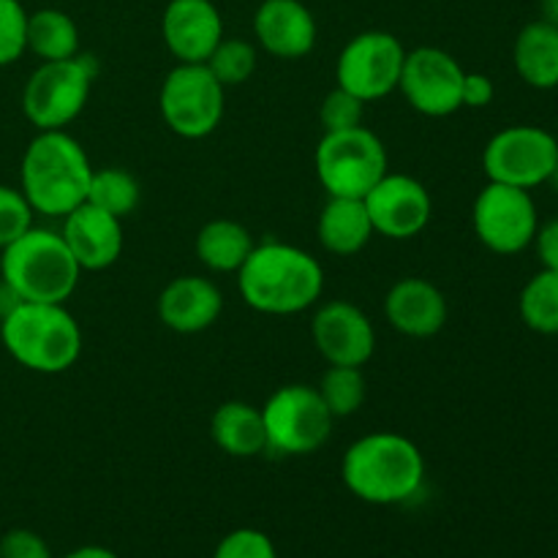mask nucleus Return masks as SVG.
<instances>
[{
  "label": "nucleus",
  "mask_w": 558,
  "mask_h": 558,
  "mask_svg": "<svg viewBox=\"0 0 558 558\" xmlns=\"http://www.w3.org/2000/svg\"><path fill=\"white\" fill-rule=\"evenodd\" d=\"M238 289L251 311L294 316L314 308L325 292L322 262L292 243H256L238 272Z\"/></svg>",
  "instance_id": "f257e3e1"
},
{
  "label": "nucleus",
  "mask_w": 558,
  "mask_h": 558,
  "mask_svg": "<svg viewBox=\"0 0 558 558\" xmlns=\"http://www.w3.org/2000/svg\"><path fill=\"white\" fill-rule=\"evenodd\" d=\"M341 477L349 494L365 505H407L425 483V458L409 436L374 430L343 452Z\"/></svg>",
  "instance_id": "f03ea898"
},
{
  "label": "nucleus",
  "mask_w": 558,
  "mask_h": 558,
  "mask_svg": "<svg viewBox=\"0 0 558 558\" xmlns=\"http://www.w3.org/2000/svg\"><path fill=\"white\" fill-rule=\"evenodd\" d=\"M93 163L69 131H38L25 147L20 191L33 213L47 218L69 216L87 199Z\"/></svg>",
  "instance_id": "7ed1b4c3"
},
{
  "label": "nucleus",
  "mask_w": 558,
  "mask_h": 558,
  "mask_svg": "<svg viewBox=\"0 0 558 558\" xmlns=\"http://www.w3.org/2000/svg\"><path fill=\"white\" fill-rule=\"evenodd\" d=\"M0 341L16 365L54 376L80 360L82 327L65 303H20L0 319Z\"/></svg>",
  "instance_id": "20e7f679"
},
{
  "label": "nucleus",
  "mask_w": 558,
  "mask_h": 558,
  "mask_svg": "<svg viewBox=\"0 0 558 558\" xmlns=\"http://www.w3.org/2000/svg\"><path fill=\"white\" fill-rule=\"evenodd\" d=\"M80 278V265L54 229L31 227L0 251V281L22 303H65Z\"/></svg>",
  "instance_id": "39448f33"
},
{
  "label": "nucleus",
  "mask_w": 558,
  "mask_h": 558,
  "mask_svg": "<svg viewBox=\"0 0 558 558\" xmlns=\"http://www.w3.org/2000/svg\"><path fill=\"white\" fill-rule=\"evenodd\" d=\"M314 169L327 196L363 199L387 172L390 156L385 142L365 125L347 131H325L314 153Z\"/></svg>",
  "instance_id": "423d86ee"
},
{
  "label": "nucleus",
  "mask_w": 558,
  "mask_h": 558,
  "mask_svg": "<svg viewBox=\"0 0 558 558\" xmlns=\"http://www.w3.org/2000/svg\"><path fill=\"white\" fill-rule=\"evenodd\" d=\"M96 60L90 54H76L69 60H49L27 76L22 90V112L36 131H63L74 123L87 107Z\"/></svg>",
  "instance_id": "0eeeda50"
},
{
  "label": "nucleus",
  "mask_w": 558,
  "mask_h": 558,
  "mask_svg": "<svg viewBox=\"0 0 558 558\" xmlns=\"http://www.w3.org/2000/svg\"><path fill=\"white\" fill-rule=\"evenodd\" d=\"M227 87L205 63H178L161 82L158 112L180 140H205L221 125Z\"/></svg>",
  "instance_id": "6e6552de"
},
{
  "label": "nucleus",
  "mask_w": 558,
  "mask_h": 558,
  "mask_svg": "<svg viewBox=\"0 0 558 558\" xmlns=\"http://www.w3.org/2000/svg\"><path fill=\"white\" fill-rule=\"evenodd\" d=\"M267 450L287 458L314 456L330 441L336 417L314 385H283L262 407Z\"/></svg>",
  "instance_id": "1a4fd4ad"
},
{
  "label": "nucleus",
  "mask_w": 558,
  "mask_h": 558,
  "mask_svg": "<svg viewBox=\"0 0 558 558\" xmlns=\"http://www.w3.org/2000/svg\"><path fill=\"white\" fill-rule=\"evenodd\" d=\"M558 163V140L539 125H507L496 131L483 150V169L490 183L539 189Z\"/></svg>",
  "instance_id": "9d476101"
},
{
  "label": "nucleus",
  "mask_w": 558,
  "mask_h": 558,
  "mask_svg": "<svg viewBox=\"0 0 558 558\" xmlns=\"http://www.w3.org/2000/svg\"><path fill=\"white\" fill-rule=\"evenodd\" d=\"M407 47L387 31H365L343 44L336 60V85L365 104L398 90Z\"/></svg>",
  "instance_id": "9b49d317"
},
{
  "label": "nucleus",
  "mask_w": 558,
  "mask_h": 558,
  "mask_svg": "<svg viewBox=\"0 0 558 558\" xmlns=\"http://www.w3.org/2000/svg\"><path fill=\"white\" fill-rule=\"evenodd\" d=\"M472 227L480 243L499 256H515L534 243L539 229L532 191L490 183L477 194L472 207Z\"/></svg>",
  "instance_id": "f8f14e48"
},
{
  "label": "nucleus",
  "mask_w": 558,
  "mask_h": 558,
  "mask_svg": "<svg viewBox=\"0 0 558 558\" xmlns=\"http://www.w3.org/2000/svg\"><path fill=\"white\" fill-rule=\"evenodd\" d=\"M463 65L456 54L439 47H417L407 52L398 90L414 112L425 118H450L463 109Z\"/></svg>",
  "instance_id": "ddd939ff"
},
{
  "label": "nucleus",
  "mask_w": 558,
  "mask_h": 558,
  "mask_svg": "<svg viewBox=\"0 0 558 558\" xmlns=\"http://www.w3.org/2000/svg\"><path fill=\"white\" fill-rule=\"evenodd\" d=\"M314 308L311 341L327 365H368L376 352V330L368 314L349 300H327Z\"/></svg>",
  "instance_id": "4468645a"
},
{
  "label": "nucleus",
  "mask_w": 558,
  "mask_h": 558,
  "mask_svg": "<svg viewBox=\"0 0 558 558\" xmlns=\"http://www.w3.org/2000/svg\"><path fill=\"white\" fill-rule=\"evenodd\" d=\"M374 232L390 240H412L423 232L434 216L430 191L417 178L403 172H387L363 196Z\"/></svg>",
  "instance_id": "2eb2a0df"
},
{
  "label": "nucleus",
  "mask_w": 558,
  "mask_h": 558,
  "mask_svg": "<svg viewBox=\"0 0 558 558\" xmlns=\"http://www.w3.org/2000/svg\"><path fill=\"white\" fill-rule=\"evenodd\" d=\"M63 227L58 229L63 243L69 245L71 256L82 272H98L112 267L123 256L125 232L123 221L101 207L82 202L80 207L60 218Z\"/></svg>",
  "instance_id": "dca6fc26"
},
{
  "label": "nucleus",
  "mask_w": 558,
  "mask_h": 558,
  "mask_svg": "<svg viewBox=\"0 0 558 558\" xmlns=\"http://www.w3.org/2000/svg\"><path fill=\"white\" fill-rule=\"evenodd\" d=\"M161 38L178 63H207L223 38L221 11L213 0H169L161 14Z\"/></svg>",
  "instance_id": "f3484780"
},
{
  "label": "nucleus",
  "mask_w": 558,
  "mask_h": 558,
  "mask_svg": "<svg viewBox=\"0 0 558 558\" xmlns=\"http://www.w3.org/2000/svg\"><path fill=\"white\" fill-rule=\"evenodd\" d=\"M256 44L278 60H300L314 52L319 27L303 0H262L254 14Z\"/></svg>",
  "instance_id": "a211bd4d"
},
{
  "label": "nucleus",
  "mask_w": 558,
  "mask_h": 558,
  "mask_svg": "<svg viewBox=\"0 0 558 558\" xmlns=\"http://www.w3.org/2000/svg\"><path fill=\"white\" fill-rule=\"evenodd\" d=\"M158 319L167 330L180 336H196L210 330L223 311V294L218 283L205 276H178L158 294Z\"/></svg>",
  "instance_id": "6ab92c4d"
},
{
  "label": "nucleus",
  "mask_w": 558,
  "mask_h": 558,
  "mask_svg": "<svg viewBox=\"0 0 558 558\" xmlns=\"http://www.w3.org/2000/svg\"><path fill=\"white\" fill-rule=\"evenodd\" d=\"M385 316L396 332L407 338H434L450 319L445 292L425 278H401L385 298Z\"/></svg>",
  "instance_id": "aec40b11"
},
{
  "label": "nucleus",
  "mask_w": 558,
  "mask_h": 558,
  "mask_svg": "<svg viewBox=\"0 0 558 558\" xmlns=\"http://www.w3.org/2000/svg\"><path fill=\"white\" fill-rule=\"evenodd\" d=\"M322 248L336 256H354L374 240V223L363 199L354 196H327L316 221Z\"/></svg>",
  "instance_id": "412c9836"
},
{
  "label": "nucleus",
  "mask_w": 558,
  "mask_h": 558,
  "mask_svg": "<svg viewBox=\"0 0 558 558\" xmlns=\"http://www.w3.org/2000/svg\"><path fill=\"white\" fill-rule=\"evenodd\" d=\"M210 436L229 458H256L267 450L262 407L248 401H227L213 412Z\"/></svg>",
  "instance_id": "4be33fe9"
},
{
  "label": "nucleus",
  "mask_w": 558,
  "mask_h": 558,
  "mask_svg": "<svg viewBox=\"0 0 558 558\" xmlns=\"http://www.w3.org/2000/svg\"><path fill=\"white\" fill-rule=\"evenodd\" d=\"M518 76L534 90L558 87V27L534 20L518 33L512 47Z\"/></svg>",
  "instance_id": "5701e85b"
},
{
  "label": "nucleus",
  "mask_w": 558,
  "mask_h": 558,
  "mask_svg": "<svg viewBox=\"0 0 558 558\" xmlns=\"http://www.w3.org/2000/svg\"><path fill=\"white\" fill-rule=\"evenodd\" d=\"M254 245L256 240L248 227L234 218H213L196 232L194 240L196 259L213 272H238Z\"/></svg>",
  "instance_id": "b1692460"
},
{
  "label": "nucleus",
  "mask_w": 558,
  "mask_h": 558,
  "mask_svg": "<svg viewBox=\"0 0 558 558\" xmlns=\"http://www.w3.org/2000/svg\"><path fill=\"white\" fill-rule=\"evenodd\" d=\"M80 27L65 11L38 9L27 14V52L41 63L69 60L80 54Z\"/></svg>",
  "instance_id": "393cba45"
},
{
  "label": "nucleus",
  "mask_w": 558,
  "mask_h": 558,
  "mask_svg": "<svg viewBox=\"0 0 558 558\" xmlns=\"http://www.w3.org/2000/svg\"><path fill=\"white\" fill-rule=\"evenodd\" d=\"M518 311L529 330L539 336H558V270H543L523 287Z\"/></svg>",
  "instance_id": "a878e982"
},
{
  "label": "nucleus",
  "mask_w": 558,
  "mask_h": 558,
  "mask_svg": "<svg viewBox=\"0 0 558 558\" xmlns=\"http://www.w3.org/2000/svg\"><path fill=\"white\" fill-rule=\"evenodd\" d=\"M140 199H142V189H140V180H136L134 174L125 172V169L120 167H104V169L93 167L90 189H87L85 202L112 213V216H118L120 221H125V218L140 207Z\"/></svg>",
  "instance_id": "bb28decb"
},
{
  "label": "nucleus",
  "mask_w": 558,
  "mask_h": 558,
  "mask_svg": "<svg viewBox=\"0 0 558 558\" xmlns=\"http://www.w3.org/2000/svg\"><path fill=\"white\" fill-rule=\"evenodd\" d=\"M322 401L330 409L336 420H347L363 409L365 398H368V379H365L363 368H352V365H330L316 385Z\"/></svg>",
  "instance_id": "cd10ccee"
},
{
  "label": "nucleus",
  "mask_w": 558,
  "mask_h": 558,
  "mask_svg": "<svg viewBox=\"0 0 558 558\" xmlns=\"http://www.w3.org/2000/svg\"><path fill=\"white\" fill-rule=\"evenodd\" d=\"M256 63H259V52H256V44H251L248 38H227L223 36L218 41V47L213 49V54L207 58V69L213 71L218 82L223 87H238L254 76Z\"/></svg>",
  "instance_id": "c85d7f7f"
},
{
  "label": "nucleus",
  "mask_w": 558,
  "mask_h": 558,
  "mask_svg": "<svg viewBox=\"0 0 558 558\" xmlns=\"http://www.w3.org/2000/svg\"><path fill=\"white\" fill-rule=\"evenodd\" d=\"M27 52V11L20 0H0V69Z\"/></svg>",
  "instance_id": "c756f323"
},
{
  "label": "nucleus",
  "mask_w": 558,
  "mask_h": 558,
  "mask_svg": "<svg viewBox=\"0 0 558 558\" xmlns=\"http://www.w3.org/2000/svg\"><path fill=\"white\" fill-rule=\"evenodd\" d=\"M33 207L20 189L0 183V251L33 227Z\"/></svg>",
  "instance_id": "7c9ffc66"
},
{
  "label": "nucleus",
  "mask_w": 558,
  "mask_h": 558,
  "mask_svg": "<svg viewBox=\"0 0 558 558\" xmlns=\"http://www.w3.org/2000/svg\"><path fill=\"white\" fill-rule=\"evenodd\" d=\"M365 101L343 87H332L319 107V120L325 131H347L363 125Z\"/></svg>",
  "instance_id": "2f4dec72"
},
{
  "label": "nucleus",
  "mask_w": 558,
  "mask_h": 558,
  "mask_svg": "<svg viewBox=\"0 0 558 558\" xmlns=\"http://www.w3.org/2000/svg\"><path fill=\"white\" fill-rule=\"evenodd\" d=\"M213 558H278L276 543L259 529H234L213 550Z\"/></svg>",
  "instance_id": "473e14b6"
},
{
  "label": "nucleus",
  "mask_w": 558,
  "mask_h": 558,
  "mask_svg": "<svg viewBox=\"0 0 558 558\" xmlns=\"http://www.w3.org/2000/svg\"><path fill=\"white\" fill-rule=\"evenodd\" d=\"M0 558H52L47 539L31 529H11L0 537Z\"/></svg>",
  "instance_id": "72a5a7b5"
},
{
  "label": "nucleus",
  "mask_w": 558,
  "mask_h": 558,
  "mask_svg": "<svg viewBox=\"0 0 558 558\" xmlns=\"http://www.w3.org/2000/svg\"><path fill=\"white\" fill-rule=\"evenodd\" d=\"M463 107L469 109H485L488 104H494L496 98V85L488 74H480V71H466L463 76Z\"/></svg>",
  "instance_id": "f704fd0d"
},
{
  "label": "nucleus",
  "mask_w": 558,
  "mask_h": 558,
  "mask_svg": "<svg viewBox=\"0 0 558 558\" xmlns=\"http://www.w3.org/2000/svg\"><path fill=\"white\" fill-rule=\"evenodd\" d=\"M532 245L537 248V256L539 262H543V267H548V270H558V218L556 221L543 223V227L537 229V238H534Z\"/></svg>",
  "instance_id": "c9c22d12"
},
{
  "label": "nucleus",
  "mask_w": 558,
  "mask_h": 558,
  "mask_svg": "<svg viewBox=\"0 0 558 558\" xmlns=\"http://www.w3.org/2000/svg\"><path fill=\"white\" fill-rule=\"evenodd\" d=\"M63 558H120V556L114 554V550L104 548V545H82V548H74Z\"/></svg>",
  "instance_id": "e433bc0d"
},
{
  "label": "nucleus",
  "mask_w": 558,
  "mask_h": 558,
  "mask_svg": "<svg viewBox=\"0 0 558 558\" xmlns=\"http://www.w3.org/2000/svg\"><path fill=\"white\" fill-rule=\"evenodd\" d=\"M539 20L558 27V0H539Z\"/></svg>",
  "instance_id": "4c0bfd02"
},
{
  "label": "nucleus",
  "mask_w": 558,
  "mask_h": 558,
  "mask_svg": "<svg viewBox=\"0 0 558 558\" xmlns=\"http://www.w3.org/2000/svg\"><path fill=\"white\" fill-rule=\"evenodd\" d=\"M545 185H550V191H554V194H558V163L554 167V172H550L548 183H545Z\"/></svg>",
  "instance_id": "58836bf2"
}]
</instances>
